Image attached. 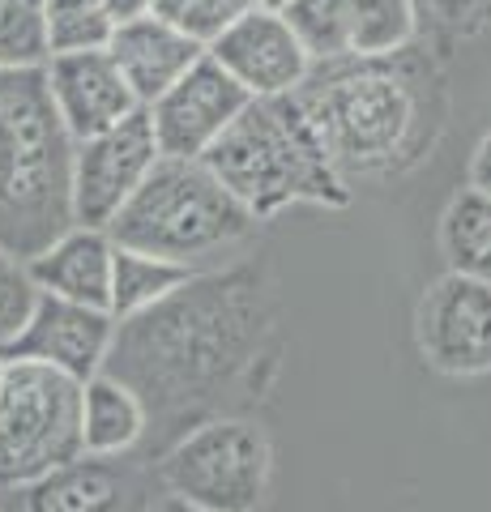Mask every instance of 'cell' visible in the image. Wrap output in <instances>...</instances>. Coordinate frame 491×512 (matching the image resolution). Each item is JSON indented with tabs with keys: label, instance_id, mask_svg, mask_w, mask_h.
I'll list each match as a JSON object with an SVG mask.
<instances>
[{
	"label": "cell",
	"instance_id": "cell-13",
	"mask_svg": "<svg viewBox=\"0 0 491 512\" xmlns=\"http://www.w3.org/2000/svg\"><path fill=\"white\" fill-rule=\"evenodd\" d=\"M205 52L223 64L252 99L295 94L312 69V56L304 52V43L287 26V18L274 9H257V5L240 13Z\"/></svg>",
	"mask_w": 491,
	"mask_h": 512
},
{
	"label": "cell",
	"instance_id": "cell-10",
	"mask_svg": "<svg viewBox=\"0 0 491 512\" xmlns=\"http://www.w3.org/2000/svg\"><path fill=\"white\" fill-rule=\"evenodd\" d=\"M252 103V94L205 52L176 86H167L146 107L158 154L167 158H201L218 137L231 128V120Z\"/></svg>",
	"mask_w": 491,
	"mask_h": 512
},
{
	"label": "cell",
	"instance_id": "cell-30",
	"mask_svg": "<svg viewBox=\"0 0 491 512\" xmlns=\"http://www.w3.org/2000/svg\"><path fill=\"white\" fill-rule=\"evenodd\" d=\"M248 5H257V9H274V13H282L291 5V0H248Z\"/></svg>",
	"mask_w": 491,
	"mask_h": 512
},
{
	"label": "cell",
	"instance_id": "cell-16",
	"mask_svg": "<svg viewBox=\"0 0 491 512\" xmlns=\"http://www.w3.org/2000/svg\"><path fill=\"white\" fill-rule=\"evenodd\" d=\"M112 252L116 244L107 231L73 222L52 244L26 256V269L39 291L107 312V299H112Z\"/></svg>",
	"mask_w": 491,
	"mask_h": 512
},
{
	"label": "cell",
	"instance_id": "cell-17",
	"mask_svg": "<svg viewBox=\"0 0 491 512\" xmlns=\"http://www.w3.org/2000/svg\"><path fill=\"white\" fill-rule=\"evenodd\" d=\"M146 436V406L129 384L107 372L82 380V457H129Z\"/></svg>",
	"mask_w": 491,
	"mask_h": 512
},
{
	"label": "cell",
	"instance_id": "cell-9",
	"mask_svg": "<svg viewBox=\"0 0 491 512\" xmlns=\"http://www.w3.org/2000/svg\"><path fill=\"white\" fill-rule=\"evenodd\" d=\"M415 342L427 367L445 376L491 372V282L449 274L436 278L419 299Z\"/></svg>",
	"mask_w": 491,
	"mask_h": 512
},
{
	"label": "cell",
	"instance_id": "cell-19",
	"mask_svg": "<svg viewBox=\"0 0 491 512\" xmlns=\"http://www.w3.org/2000/svg\"><path fill=\"white\" fill-rule=\"evenodd\" d=\"M193 274L197 269H188V265H176V261H163V256L116 244V252H112V299H107V312H112L116 320L137 316V312L154 308L158 299H167Z\"/></svg>",
	"mask_w": 491,
	"mask_h": 512
},
{
	"label": "cell",
	"instance_id": "cell-6",
	"mask_svg": "<svg viewBox=\"0 0 491 512\" xmlns=\"http://www.w3.org/2000/svg\"><path fill=\"white\" fill-rule=\"evenodd\" d=\"M163 495L205 512H261L274 483V444L240 414H210L158 457Z\"/></svg>",
	"mask_w": 491,
	"mask_h": 512
},
{
	"label": "cell",
	"instance_id": "cell-22",
	"mask_svg": "<svg viewBox=\"0 0 491 512\" xmlns=\"http://www.w3.org/2000/svg\"><path fill=\"white\" fill-rule=\"evenodd\" d=\"M351 5L355 0H291V5L282 9V18H287V26L299 35V43H304L312 64L346 56V22H351Z\"/></svg>",
	"mask_w": 491,
	"mask_h": 512
},
{
	"label": "cell",
	"instance_id": "cell-25",
	"mask_svg": "<svg viewBox=\"0 0 491 512\" xmlns=\"http://www.w3.org/2000/svg\"><path fill=\"white\" fill-rule=\"evenodd\" d=\"M35 299H39V286L30 278L26 261L0 248V350L18 338V329L26 325Z\"/></svg>",
	"mask_w": 491,
	"mask_h": 512
},
{
	"label": "cell",
	"instance_id": "cell-12",
	"mask_svg": "<svg viewBox=\"0 0 491 512\" xmlns=\"http://www.w3.org/2000/svg\"><path fill=\"white\" fill-rule=\"evenodd\" d=\"M112 333H116L112 312L39 291L26 325L18 329V338L0 350V359H26V363L56 367V372H65L73 380H90L94 372H103Z\"/></svg>",
	"mask_w": 491,
	"mask_h": 512
},
{
	"label": "cell",
	"instance_id": "cell-14",
	"mask_svg": "<svg viewBox=\"0 0 491 512\" xmlns=\"http://www.w3.org/2000/svg\"><path fill=\"white\" fill-rule=\"evenodd\" d=\"M39 69H43L52 111L65 124L69 141H86L94 133H103V128L120 124L124 116H133V111H141L129 82L116 69V60L107 56V47L47 56Z\"/></svg>",
	"mask_w": 491,
	"mask_h": 512
},
{
	"label": "cell",
	"instance_id": "cell-24",
	"mask_svg": "<svg viewBox=\"0 0 491 512\" xmlns=\"http://www.w3.org/2000/svg\"><path fill=\"white\" fill-rule=\"evenodd\" d=\"M248 0H154L150 13L163 18L167 26H176L184 39H193L197 47H210L223 30L248 13Z\"/></svg>",
	"mask_w": 491,
	"mask_h": 512
},
{
	"label": "cell",
	"instance_id": "cell-7",
	"mask_svg": "<svg viewBox=\"0 0 491 512\" xmlns=\"http://www.w3.org/2000/svg\"><path fill=\"white\" fill-rule=\"evenodd\" d=\"M82 457V380L56 367L5 359L0 372V491Z\"/></svg>",
	"mask_w": 491,
	"mask_h": 512
},
{
	"label": "cell",
	"instance_id": "cell-1",
	"mask_svg": "<svg viewBox=\"0 0 491 512\" xmlns=\"http://www.w3.org/2000/svg\"><path fill=\"white\" fill-rule=\"evenodd\" d=\"M274 329V295L257 265L197 269L154 308L116 320L103 372L141 397L146 419L184 423L210 410Z\"/></svg>",
	"mask_w": 491,
	"mask_h": 512
},
{
	"label": "cell",
	"instance_id": "cell-20",
	"mask_svg": "<svg viewBox=\"0 0 491 512\" xmlns=\"http://www.w3.org/2000/svg\"><path fill=\"white\" fill-rule=\"evenodd\" d=\"M419 43V13L410 0H355L346 22V56L385 60Z\"/></svg>",
	"mask_w": 491,
	"mask_h": 512
},
{
	"label": "cell",
	"instance_id": "cell-28",
	"mask_svg": "<svg viewBox=\"0 0 491 512\" xmlns=\"http://www.w3.org/2000/svg\"><path fill=\"white\" fill-rule=\"evenodd\" d=\"M103 5V13L112 18V26L116 22H129V18H141V13H150V5L154 0H99Z\"/></svg>",
	"mask_w": 491,
	"mask_h": 512
},
{
	"label": "cell",
	"instance_id": "cell-11",
	"mask_svg": "<svg viewBox=\"0 0 491 512\" xmlns=\"http://www.w3.org/2000/svg\"><path fill=\"white\" fill-rule=\"evenodd\" d=\"M154 487L141 461L77 457L26 487L0 491V512H154Z\"/></svg>",
	"mask_w": 491,
	"mask_h": 512
},
{
	"label": "cell",
	"instance_id": "cell-3",
	"mask_svg": "<svg viewBox=\"0 0 491 512\" xmlns=\"http://www.w3.org/2000/svg\"><path fill=\"white\" fill-rule=\"evenodd\" d=\"M201 163L257 222L278 218L299 201L329 205V210H342L351 201V180L334 167L291 94L252 99L227 133L201 154Z\"/></svg>",
	"mask_w": 491,
	"mask_h": 512
},
{
	"label": "cell",
	"instance_id": "cell-2",
	"mask_svg": "<svg viewBox=\"0 0 491 512\" xmlns=\"http://www.w3.org/2000/svg\"><path fill=\"white\" fill-rule=\"evenodd\" d=\"M410 52L415 47L385 60L342 56L312 64L304 86L291 94L346 180L402 171L432 146L440 128L436 82Z\"/></svg>",
	"mask_w": 491,
	"mask_h": 512
},
{
	"label": "cell",
	"instance_id": "cell-15",
	"mask_svg": "<svg viewBox=\"0 0 491 512\" xmlns=\"http://www.w3.org/2000/svg\"><path fill=\"white\" fill-rule=\"evenodd\" d=\"M107 56L116 60V69H120L124 82H129L133 99L141 107H150L158 94L167 86H176L180 77L205 56V47L184 39L176 26H167L163 18H154V13H141V18L112 26V35H107Z\"/></svg>",
	"mask_w": 491,
	"mask_h": 512
},
{
	"label": "cell",
	"instance_id": "cell-4",
	"mask_svg": "<svg viewBox=\"0 0 491 512\" xmlns=\"http://www.w3.org/2000/svg\"><path fill=\"white\" fill-rule=\"evenodd\" d=\"M69 167L73 141L43 69H0V248L26 261L73 227Z\"/></svg>",
	"mask_w": 491,
	"mask_h": 512
},
{
	"label": "cell",
	"instance_id": "cell-5",
	"mask_svg": "<svg viewBox=\"0 0 491 512\" xmlns=\"http://www.w3.org/2000/svg\"><path fill=\"white\" fill-rule=\"evenodd\" d=\"M252 231H257V218L231 197L201 158L167 154H158L150 175L107 222L112 244L163 256L188 269H201L210 256L244 244Z\"/></svg>",
	"mask_w": 491,
	"mask_h": 512
},
{
	"label": "cell",
	"instance_id": "cell-29",
	"mask_svg": "<svg viewBox=\"0 0 491 512\" xmlns=\"http://www.w3.org/2000/svg\"><path fill=\"white\" fill-rule=\"evenodd\" d=\"M154 512H205V508H193V504H184V500H176V495H158Z\"/></svg>",
	"mask_w": 491,
	"mask_h": 512
},
{
	"label": "cell",
	"instance_id": "cell-18",
	"mask_svg": "<svg viewBox=\"0 0 491 512\" xmlns=\"http://www.w3.org/2000/svg\"><path fill=\"white\" fill-rule=\"evenodd\" d=\"M440 252L453 274L491 282V197L479 188L453 192L440 214Z\"/></svg>",
	"mask_w": 491,
	"mask_h": 512
},
{
	"label": "cell",
	"instance_id": "cell-31",
	"mask_svg": "<svg viewBox=\"0 0 491 512\" xmlns=\"http://www.w3.org/2000/svg\"><path fill=\"white\" fill-rule=\"evenodd\" d=\"M0 372H5V359H0Z\"/></svg>",
	"mask_w": 491,
	"mask_h": 512
},
{
	"label": "cell",
	"instance_id": "cell-8",
	"mask_svg": "<svg viewBox=\"0 0 491 512\" xmlns=\"http://www.w3.org/2000/svg\"><path fill=\"white\" fill-rule=\"evenodd\" d=\"M154 163H158V141L146 107L86 141H73V167H69L73 222L107 231V222L120 214V205L133 197Z\"/></svg>",
	"mask_w": 491,
	"mask_h": 512
},
{
	"label": "cell",
	"instance_id": "cell-27",
	"mask_svg": "<svg viewBox=\"0 0 491 512\" xmlns=\"http://www.w3.org/2000/svg\"><path fill=\"white\" fill-rule=\"evenodd\" d=\"M470 188H479L483 197H491V133L474 146V158H470Z\"/></svg>",
	"mask_w": 491,
	"mask_h": 512
},
{
	"label": "cell",
	"instance_id": "cell-26",
	"mask_svg": "<svg viewBox=\"0 0 491 512\" xmlns=\"http://www.w3.org/2000/svg\"><path fill=\"white\" fill-rule=\"evenodd\" d=\"M419 13V30L432 26L436 35L470 39L491 26V0H410Z\"/></svg>",
	"mask_w": 491,
	"mask_h": 512
},
{
	"label": "cell",
	"instance_id": "cell-23",
	"mask_svg": "<svg viewBox=\"0 0 491 512\" xmlns=\"http://www.w3.org/2000/svg\"><path fill=\"white\" fill-rule=\"evenodd\" d=\"M43 60V0H0V69H39Z\"/></svg>",
	"mask_w": 491,
	"mask_h": 512
},
{
	"label": "cell",
	"instance_id": "cell-21",
	"mask_svg": "<svg viewBox=\"0 0 491 512\" xmlns=\"http://www.w3.org/2000/svg\"><path fill=\"white\" fill-rule=\"evenodd\" d=\"M107 35H112V18L103 13L99 0H43L47 56L107 47Z\"/></svg>",
	"mask_w": 491,
	"mask_h": 512
}]
</instances>
